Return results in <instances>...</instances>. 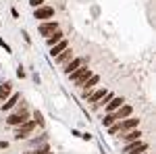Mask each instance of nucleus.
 Returning <instances> with one entry per match:
<instances>
[{
    "mask_svg": "<svg viewBox=\"0 0 156 154\" xmlns=\"http://www.w3.org/2000/svg\"><path fill=\"white\" fill-rule=\"evenodd\" d=\"M34 123L37 127H46V121H44V115L40 110H34Z\"/></svg>",
    "mask_w": 156,
    "mask_h": 154,
    "instance_id": "18",
    "label": "nucleus"
},
{
    "mask_svg": "<svg viewBox=\"0 0 156 154\" xmlns=\"http://www.w3.org/2000/svg\"><path fill=\"white\" fill-rule=\"evenodd\" d=\"M27 154H34V152H27Z\"/></svg>",
    "mask_w": 156,
    "mask_h": 154,
    "instance_id": "23",
    "label": "nucleus"
},
{
    "mask_svg": "<svg viewBox=\"0 0 156 154\" xmlns=\"http://www.w3.org/2000/svg\"><path fill=\"white\" fill-rule=\"evenodd\" d=\"M102 123H104V127H110L112 123H117V119H115V115H112V113H108V117L102 119Z\"/></svg>",
    "mask_w": 156,
    "mask_h": 154,
    "instance_id": "19",
    "label": "nucleus"
},
{
    "mask_svg": "<svg viewBox=\"0 0 156 154\" xmlns=\"http://www.w3.org/2000/svg\"><path fill=\"white\" fill-rule=\"evenodd\" d=\"M42 2H44V0H29V4H31L34 9H37V6H42Z\"/></svg>",
    "mask_w": 156,
    "mask_h": 154,
    "instance_id": "20",
    "label": "nucleus"
},
{
    "mask_svg": "<svg viewBox=\"0 0 156 154\" xmlns=\"http://www.w3.org/2000/svg\"><path fill=\"white\" fill-rule=\"evenodd\" d=\"M6 146H9L6 142H0V148H6Z\"/></svg>",
    "mask_w": 156,
    "mask_h": 154,
    "instance_id": "22",
    "label": "nucleus"
},
{
    "mask_svg": "<svg viewBox=\"0 0 156 154\" xmlns=\"http://www.w3.org/2000/svg\"><path fill=\"white\" fill-rule=\"evenodd\" d=\"M25 121H29V113H27V110H17V113L9 115V119H6V123H9V125H12V127L23 125Z\"/></svg>",
    "mask_w": 156,
    "mask_h": 154,
    "instance_id": "2",
    "label": "nucleus"
},
{
    "mask_svg": "<svg viewBox=\"0 0 156 154\" xmlns=\"http://www.w3.org/2000/svg\"><path fill=\"white\" fill-rule=\"evenodd\" d=\"M140 125V119H127V121H117V123H112L110 127H108V133H125V131H129V129H135Z\"/></svg>",
    "mask_w": 156,
    "mask_h": 154,
    "instance_id": "1",
    "label": "nucleus"
},
{
    "mask_svg": "<svg viewBox=\"0 0 156 154\" xmlns=\"http://www.w3.org/2000/svg\"><path fill=\"white\" fill-rule=\"evenodd\" d=\"M123 135H125V142L131 144V142H137V140L142 138V131L140 129H129V131H125Z\"/></svg>",
    "mask_w": 156,
    "mask_h": 154,
    "instance_id": "15",
    "label": "nucleus"
},
{
    "mask_svg": "<svg viewBox=\"0 0 156 154\" xmlns=\"http://www.w3.org/2000/svg\"><path fill=\"white\" fill-rule=\"evenodd\" d=\"M131 113H133V108L129 106V104H123L121 108H117L112 115H115V119L117 121H123V119H127V117H131Z\"/></svg>",
    "mask_w": 156,
    "mask_h": 154,
    "instance_id": "9",
    "label": "nucleus"
},
{
    "mask_svg": "<svg viewBox=\"0 0 156 154\" xmlns=\"http://www.w3.org/2000/svg\"><path fill=\"white\" fill-rule=\"evenodd\" d=\"M36 127H37V125L34 123V121H25L23 125H19V129L15 131V138H17V140H23V138H27Z\"/></svg>",
    "mask_w": 156,
    "mask_h": 154,
    "instance_id": "4",
    "label": "nucleus"
},
{
    "mask_svg": "<svg viewBox=\"0 0 156 154\" xmlns=\"http://www.w3.org/2000/svg\"><path fill=\"white\" fill-rule=\"evenodd\" d=\"M67 44H69L67 40H60V42H56V44H54V46H50V54H52V59H54V56H56L58 52H62V50H67V48H69Z\"/></svg>",
    "mask_w": 156,
    "mask_h": 154,
    "instance_id": "14",
    "label": "nucleus"
},
{
    "mask_svg": "<svg viewBox=\"0 0 156 154\" xmlns=\"http://www.w3.org/2000/svg\"><path fill=\"white\" fill-rule=\"evenodd\" d=\"M34 17L37 21H50L54 17V9L52 6H37V11H34Z\"/></svg>",
    "mask_w": 156,
    "mask_h": 154,
    "instance_id": "5",
    "label": "nucleus"
},
{
    "mask_svg": "<svg viewBox=\"0 0 156 154\" xmlns=\"http://www.w3.org/2000/svg\"><path fill=\"white\" fill-rule=\"evenodd\" d=\"M148 150V144H144V142H131V144H127L125 148H123V152L125 154H142V152H146Z\"/></svg>",
    "mask_w": 156,
    "mask_h": 154,
    "instance_id": "6",
    "label": "nucleus"
},
{
    "mask_svg": "<svg viewBox=\"0 0 156 154\" xmlns=\"http://www.w3.org/2000/svg\"><path fill=\"white\" fill-rule=\"evenodd\" d=\"M17 75H19L21 79H23V77H25V69H23V67H19V69H17Z\"/></svg>",
    "mask_w": 156,
    "mask_h": 154,
    "instance_id": "21",
    "label": "nucleus"
},
{
    "mask_svg": "<svg viewBox=\"0 0 156 154\" xmlns=\"http://www.w3.org/2000/svg\"><path fill=\"white\" fill-rule=\"evenodd\" d=\"M98 81H100V77H98V75H90V79H85V81L81 83V85H83V98L90 94V90H92Z\"/></svg>",
    "mask_w": 156,
    "mask_h": 154,
    "instance_id": "12",
    "label": "nucleus"
},
{
    "mask_svg": "<svg viewBox=\"0 0 156 154\" xmlns=\"http://www.w3.org/2000/svg\"><path fill=\"white\" fill-rule=\"evenodd\" d=\"M90 75H92V73H90V69H87V65H83V67H79V69H75L73 73H69V77H71V81L79 83V85H81V83H83L85 79L90 77Z\"/></svg>",
    "mask_w": 156,
    "mask_h": 154,
    "instance_id": "3",
    "label": "nucleus"
},
{
    "mask_svg": "<svg viewBox=\"0 0 156 154\" xmlns=\"http://www.w3.org/2000/svg\"><path fill=\"white\" fill-rule=\"evenodd\" d=\"M83 65H87V59H73L71 63H67V65H65V73L69 75V73H73L75 69L83 67Z\"/></svg>",
    "mask_w": 156,
    "mask_h": 154,
    "instance_id": "10",
    "label": "nucleus"
},
{
    "mask_svg": "<svg viewBox=\"0 0 156 154\" xmlns=\"http://www.w3.org/2000/svg\"><path fill=\"white\" fill-rule=\"evenodd\" d=\"M56 29H58V23H56V21H44V23L40 25V34L46 36V38H48L50 34H54Z\"/></svg>",
    "mask_w": 156,
    "mask_h": 154,
    "instance_id": "7",
    "label": "nucleus"
},
{
    "mask_svg": "<svg viewBox=\"0 0 156 154\" xmlns=\"http://www.w3.org/2000/svg\"><path fill=\"white\" fill-rule=\"evenodd\" d=\"M69 59H73V50H71V48H67V50L58 52V54L54 56V63H56V65H65Z\"/></svg>",
    "mask_w": 156,
    "mask_h": 154,
    "instance_id": "11",
    "label": "nucleus"
},
{
    "mask_svg": "<svg viewBox=\"0 0 156 154\" xmlns=\"http://www.w3.org/2000/svg\"><path fill=\"white\" fill-rule=\"evenodd\" d=\"M123 104H125L123 96H112V98L106 102V113H115V110H117V108H121Z\"/></svg>",
    "mask_w": 156,
    "mask_h": 154,
    "instance_id": "8",
    "label": "nucleus"
},
{
    "mask_svg": "<svg viewBox=\"0 0 156 154\" xmlns=\"http://www.w3.org/2000/svg\"><path fill=\"white\" fill-rule=\"evenodd\" d=\"M17 102H19V94H11L6 100H4V104H2V110H12V108L17 106Z\"/></svg>",
    "mask_w": 156,
    "mask_h": 154,
    "instance_id": "13",
    "label": "nucleus"
},
{
    "mask_svg": "<svg viewBox=\"0 0 156 154\" xmlns=\"http://www.w3.org/2000/svg\"><path fill=\"white\" fill-rule=\"evenodd\" d=\"M11 94H12V83L11 81L2 83V85H0V100H6Z\"/></svg>",
    "mask_w": 156,
    "mask_h": 154,
    "instance_id": "16",
    "label": "nucleus"
},
{
    "mask_svg": "<svg viewBox=\"0 0 156 154\" xmlns=\"http://www.w3.org/2000/svg\"><path fill=\"white\" fill-rule=\"evenodd\" d=\"M142 154H146V152H142Z\"/></svg>",
    "mask_w": 156,
    "mask_h": 154,
    "instance_id": "24",
    "label": "nucleus"
},
{
    "mask_svg": "<svg viewBox=\"0 0 156 154\" xmlns=\"http://www.w3.org/2000/svg\"><path fill=\"white\" fill-rule=\"evenodd\" d=\"M60 40H62V31L56 29L54 34H50V36H48V42H46V44H48V46H54L56 42H60Z\"/></svg>",
    "mask_w": 156,
    "mask_h": 154,
    "instance_id": "17",
    "label": "nucleus"
}]
</instances>
